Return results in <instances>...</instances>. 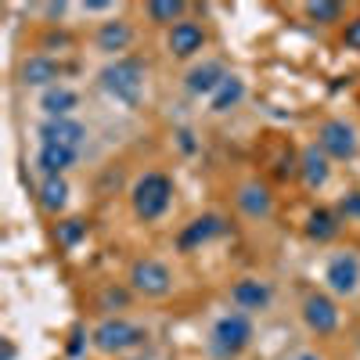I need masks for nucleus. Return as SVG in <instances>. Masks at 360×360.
<instances>
[{
  "label": "nucleus",
  "mask_w": 360,
  "mask_h": 360,
  "mask_svg": "<svg viewBox=\"0 0 360 360\" xmlns=\"http://www.w3.org/2000/svg\"><path fill=\"white\" fill-rule=\"evenodd\" d=\"M72 162H76V148H62V144H40L37 166H40L47 176H62V173H65Z\"/></svg>",
  "instance_id": "nucleus-16"
},
{
  "label": "nucleus",
  "mask_w": 360,
  "mask_h": 360,
  "mask_svg": "<svg viewBox=\"0 0 360 360\" xmlns=\"http://www.w3.org/2000/svg\"><path fill=\"white\" fill-rule=\"evenodd\" d=\"M65 202H69V184H65L62 176H47L44 188H40V205L51 209V213H58Z\"/></svg>",
  "instance_id": "nucleus-22"
},
{
  "label": "nucleus",
  "mask_w": 360,
  "mask_h": 360,
  "mask_svg": "<svg viewBox=\"0 0 360 360\" xmlns=\"http://www.w3.org/2000/svg\"><path fill=\"white\" fill-rule=\"evenodd\" d=\"M62 72H65V65L54 62V58H47V54H33V58H25V62H22V83H29V86L54 83Z\"/></svg>",
  "instance_id": "nucleus-12"
},
{
  "label": "nucleus",
  "mask_w": 360,
  "mask_h": 360,
  "mask_svg": "<svg viewBox=\"0 0 360 360\" xmlns=\"http://www.w3.org/2000/svg\"><path fill=\"white\" fill-rule=\"evenodd\" d=\"M324 281L335 295H353L360 288V259L353 252H339L324 270Z\"/></svg>",
  "instance_id": "nucleus-7"
},
{
  "label": "nucleus",
  "mask_w": 360,
  "mask_h": 360,
  "mask_svg": "<svg viewBox=\"0 0 360 360\" xmlns=\"http://www.w3.org/2000/svg\"><path fill=\"white\" fill-rule=\"evenodd\" d=\"M252 342V321L245 314H227L213 328V346L220 356H238Z\"/></svg>",
  "instance_id": "nucleus-4"
},
{
  "label": "nucleus",
  "mask_w": 360,
  "mask_h": 360,
  "mask_svg": "<svg viewBox=\"0 0 360 360\" xmlns=\"http://www.w3.org/2000/svg\"><path fill=\"white\" fill-rule=\"evenodd\" d=\"M303 321L310 324V332L332 335L335 328H339V310H335V303L328 295L314 292V295H307V303H303Z\"/></svg>",
  "instance_id": "nucleus-8"
},
{
  "label": "nucleus",
  "mask_w": 360,
  "mask_h": 360,
  "mask_svg": "<svg viewBox=\"0 0 360 360\" xmlns=\"http://www.w3.org/2000/svg\"><path fill=\"white\" fill-rule=\"evenodd\" d=\"M217 234H224V220L209 213V217H198V220H191L184 231H180L176 245H180V252H191L195 245L209 242V238H217Z\"/></svg>",
  "instance_id": "nucleus-10"
},
{
  "label": "nucleus",
  "mask_w": 360,
  "mask_h": 360,
  "mask_svg": "<svg viewBox=\"0 0 360 360\" xmlns=\"http://www.w3.org/2000/svg\"><path fill=\"white\" fill-rule=\"evenodd\" d=\"M169 198H173V180L166 173H144L137 184H134V195H130L134 213L144 224L159 220L166 209H169Z\"/></svg>",
  "instance_id": "nucleus-1"
},
{
  "label": "nucleus",
  "mask_w": 360,
  "mask_h": 360,
  "mask_svg": "<svg viewBox=\"0 0 360 360\" xmlns=\"http://www.w3.org/2000/svg\"><path fill=\"white\" fill-rule=\"evenodd\" d=\"M342 44L349 47V51H360V15L346 25V33H342Z\"/></svg>",
  "instance_id": "nucleus-27"
},
{
  "label": "nucleus",
  "mask_w": 360,
  "mask_h": 360,
  "mask_svg": "<svg viewBox=\"0 0 360 360\" xmlns=\"http://www.w3.org/2000/svg\"><path fill=\"white\" fill-rule=\"evenodd\" d=\"M130 40H134V29H130L127 22H105V25L98 29V47H101V51H108V54L127 51V47H130Z\"/></svg>",
  "instance_id": "nucleus-19"
},
{
  "label": "nucleus",
  "mask_w": 360,
  "mask_h": 360,
  "mask_svg": "<svg viewBox=\"0 0 360 360\" xmlns=\"http://www.w3.org/2000/svg\"><path fill=\"white\" fill-rule=\"evenodd\" d=\"M169 54L173 58H195L202 47H205V29L198 22H176L169 29Z\"/></svg>",
  "instance_id": "nucleus-9"
},
{
  "label": "nucleus",
  "mask_w": 360,
  "mask_h": 360,
  "mask_svg": "<svg viewBox=\"0 0 360 360\" xmlns=\"http://www.w3.org/2000/svg\"><path fill=\"white\" fill-rule=\"evenodd\" d=\"M238 205L245 209L249 217H266L270 213V191L263 184H242V191H238Z\"/></svg>",
  "instance_id": "nucleus-20"
},
{
  "label": "nucleus",
  "mask_w": 360,
  "mask_h": 360,
  "mask_svg": "<svg viewBox=\"0 0 360 360\" xmlns=\"http://www.w3.org/2000/svg\"><path fill=\"white\" fill-rule=\"evenodd\" d=\"M231 299L242 310H263L270 303V285L266 281H256V278H245L231 288Z\"/></svg>",
  "instance_id": "nucleus-14"
},
{
  "label": "nucleus",
  "mask_w": 360,
  "mask_h": 360,
  "mask_svg": "<svg viewBox=\"0 0 360 360\" xmlns=\"http://www.w3.org/2000/svg\"><path fill=\"white\" fill-rule=\"evenodd\" d=\"M79 105V98H76V90H69V86H51L47 94L40 98V108L51 115V119H69V112Z\"/></svg>",
  "instance_id": "nucleus-18"
},
{
  "label": "nucleus",
  "mask_w": 360,
  "mask_h": 360,
  "mask_svg": "<svg viewBox=\"0 0 360 360\" xmlns=\"http://www.w3.org/2000/svg\"><path fill=\"white\" fill-rule=\"evenodd\" d=\"M307 234L314 238V242H332V238L339 234L335 213H328V209H314L310 220H307Z\"/></svg>",
  "instance_id": "nucleus-21"
},
{
  "label": "nucleus",
  "mask_w": 360,
  "mask_h": 360,
  "mask_svg": "<svg viewBox=\"0 0 360 360\" xmlns=\"http://www.w3.org/2000/svg\"><path fill=\"white\" fill-rule=\"evenodd\" d=\"M342 213L346 217H360V191H353V195L342 198Z\"/></svg>",
  "instance_id": "nucleus-28"
},
{
  "label": "nucleus",
  "mask_w": 360,
  "mask_h": 360,
  "mask_svg": "<svg viewBox=\"0 0 360 360\" xmlns=\"http://www.w3.org/2000/svg\"><path fill=\"white\" fill-rule=\"evenodd\" d=\"M303 11H307L310 22H321V25H332V22L342 18V4H339V0H314V4H307Z\"/></svg>",
  "instance_id": "nucleus-24"
},
{
  "label": "nucleus",
  "mask_w": 360,
  "mask_h": 360,
  "mask_svg": "<svg viewBox=\"0 0 360 360\" xmlns=\"http://www.w3.org/2000/svg\"><path fill=\"white\" fill-rule=\"evenodd\" d=\"M292 360H321L317 353H299V356H292Z\"/></svg>",
  "instance_id": "nucleus-30"
},
{
  "label": "nucleus",
  "mask_w": 360,
  "mask_h": 360,
  "mask_svg": "<svg viewBox=\"0 0 360 360\" xmlns=\"http://www.w3.org/2000/svg\"><path fill=\"white\" fill-rule=\"evenodd\" d=\"M144 339H148L144 328H137V324H130V321H123V317H108V321H101V324L94 328V346H98L101 353H123V349L141 346Z\"/></svg>",
  "instance_id": "nucleus-3"
},
{
  "label": "nucleus",
  "mask_w": 360,
  "mask_h": 360,
  "mask_svg": "<svg viewBox=\"0 0 360 360\" xmlns=\"http://www.w3.org/2000/svg\"><path fill=\"white\" fill-rule=\"evenodd\" d=\"M317 148L328 159H353L356 155V130L342 119H328L317 130Z\"/></svg>",
  "instance_id": "nucleus-5"
},
{
  "label": "nucleus",
  "mask_w": 360,
  "mask_h": 360,
  "mask_svg": "<svg viewBox=\"0 0 360 360\" xmlns=\"http://www.w3.org/2000/svg\"><path fill=\"white\" fill-rule=\"evenodd\" d=\"M299 169H303V180H307L310 188H321L324 180H328V173H332V166H328V155L321 152L317 144L303 148V155H299Z\"/></svg>",
  "instance_id": "nucleus-17"
},
{
  "label": "nucleus",
  "mask_w": 360,
  "mask_h": 360,
  "mask_svg": "<svg viewBox=\"0 0 360 360\" xmlns=\"http://www.w3.org/2000/svg\"><path fill=\"white\" fill-rule=\"evenodd\" d=\"M224 79H227V72H224L220 62H205V65L188 72V90L191 94H217L224 86Z\"/></svg>",
  "instance_id": "nucleus-15"
},
{
  "label": "nucleus",
  "mask_w": 360,
  "mask_h": 360,
  "mask_svg": "<svg viewBox=\"0 0 360 360\" xmlns=\"http://www.w3.org/2000/svg\"><path fill=\"white\" fill-rule=\"evenodd\" d=\"M242 94H245V83L238 79V76H227L224 86L213 94V112H227V108H234L238 101H242Z\"/></svg>",
  "instance_id": "nucleus-23"
},
{
  "label": "nucleus",
  "mask_w": 360,
  "mask_h": 360,
  "mask_svg": "<svg viewBox=\"0 0 360 360\" xmlns=\"http://www.w3.org/2000/svg\"><path fill=\"white\" fill-rule=\"evenodd\" d=\"M141 83H144V65L137 62V58H119V62H112L108 69H101V86L123 105H137Z\"/></svg>",
  "instance_id": "nucleus-2"
},
{
  "label": "nucleus",
  "mask_w": 360,
  "mask_h": 360,
  "mask_svg": "<svg viewBox=\"0 0 360 360\" xmlns=\"http://www.w3.org/2000/svg\"><path fill=\"white\" fill-rule=\"evenodd\" d=\"M263 159L270 162V169H274V176H278V180H288V176L295 173L292 144H288V141H281V137H274V134H270V141H266V148H263Z\"/></svg>",
  "instance_id": "nucleus-13"
},
{
  "label": "nucleus",
  "mask_w": 360,
  "mask_h": 360,
  "mask_svg": "<svg viewBox=\"0 0 360 360\" xmlns=\"http://www.w3.org/2000/svg\"><path fill=\"white\" fill-rule=\"evenodd\" d=\"M86 137V130L76 119H47L40 127V141L44 144H62V148H79V141Z\"/></svg>",
  "instance_id": "nucleus-11"
},
{
  "label": "nucleus",
  "mask_w": 360,
  "mask_h": 360,
  "mask_svg": "<svg viewBox=\"0 0 360 360\" xmlns=\"http://www.w3.org/2000/svg\"><path fill=\"white\" fill-rule=\"evenodd\" d=\"M130 285L141 295H166L173 288V274H169V266L159 263V259H141L130 270Z\"/></svg>",
  "instance_id": "nucleus-6"
},
{
  "label": "nucleus",
  "mask_w": 360,
  "mask_h": 360,
  "mask_svg": "<svg viewBox=\"0 0 360 360\" xmlns=\"http://www.w3.org/2000/svg\"><path fill=\"white\" fill-rule=\"evenodd\" d=\"M180 15H184V0H152V4H148V18L159 22V25H166Z\"/></svg>",
  "instance_id": "nucleus-25"
},
{
  "label": "nucleus",
  "mask_w": 360,
  "mask_h": 360,
  "mask_svg": "<svg viewBox=\"0 0 360 360\" xmlns=\"http://www.w3.org/2000/svg\"><path fill=\"white\" fill-rule=\"evenodd\" d=\"M123 303H127L123 292H108V295H105V307H123Z\"/></svg>",
  "instance_id": "nucleus-29"
},
{
  "label": "nucleus",
  "mask_w": 360,
  "mask_h": 360,
  "mask_svg": "<svg viewBox=\"0 0 360 360\" xmlns=\"http://www.w3.org/2000/svg\"><path fill=\"white\" fill-rule=\"evenodd\" d=\"M83 234H86V224H83V220H65V224H58V242H62V245H76Z\"/></svg>",
  "instance_id": "nucleus-26"
}]
</instances>
